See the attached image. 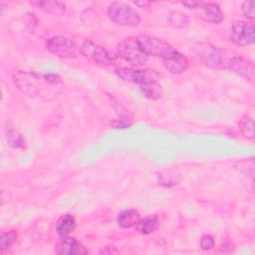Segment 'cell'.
Returning a JSON list of instances; mask_svg holds the SVG:
<instances>
[{"mask_svg": "<svg viewBox=\"0 0 255 255\" xmlns=\"http://www.w3.org/2000/svg\"><path fill=\"white\" fill-rule=\"evenodd\" d=\"M194 51L206 66L213 69H227L230 58L226 51L220 47L210 43H197L194 46Z\"/></svg>", "mask_w": 255, "mask_h": 255, "instance_id": "1", "label": "cell"}, {"mask_svg": "<svg viewBox=\"0 0 255 255\" xmlns=\"http://www.w3.org/2000/svg\"><path fill=\"white\" fill-rule=\"evenodd\" d=\"M108 15L114 23L120 26L134 27L140 21L138 12L123 2H112L108 6Z\"/></svg>", "mask_w": 255, "mask_h": 255, "instance_id": "2", "label": "cell"}, {"mask_svg": "<svg viewBox=\"0 0 255 255\" xmlns=\"http://www.w3.org/2000/svg\"><path fill=\"white\" fill-rule=\"evenodd\" d=\"M118 77L124 81L137 84L140 89L147 88L149 86L157 84L158 74L150 69H131V68H117L115 70Z\"/></svg>", "mask_w": 255, "mask_h": 255, "instance_id": "3", "label": "cell"}, {"mask_svg": "<svg viewBox=\"0 0 255 255\" xmlns=\"http://www.w3.org/2000/svg\"><path fill=\"white\" fill-rule=\"evenodd\" d=\"M117 53L120 58L131 66H141L147 62L148 58V56L144 54L138 47L136 39L132 37L123 39L118 44Z\"/></svg>", "mask_w": 255, "mask_h": 255, "instance_id": "4", "label": "cell"}, {"mask_svg": "<svg viewBox=\"0 0 255 255\" xmlns=\"http://www.w3.org/2000/svg\"><path fill=\"white\" fill-rule=\"evenodd\" d=\"M46 48L59 58H76L81 52V47L73 40L64 36H55L46 42Z\"/></svg>", "mask_w": 255, "mask_h": 255, "instance_id": "5", "label": "cell"}, {"mask_svg": "<svg viewBox=\"0 0 255 255\" xmlns=\"http://www.w3.org/2000/svg\"><path fill=\"white\" fill-rule=\"evenodd\" d=\"M81 53L97 64L115 65L117 58L106 48L92 40H86L81 46Z\"/></svg>", "mask_w": 255, "mask_h": 255, "instance_id": "6", "label": "cell"}, {"mask_svg": "<svg viewBox=\"0 0 255 255\" xmlns=\"http://www.w3.org/2000/svg\"><path fill=\"white\" fill-rule=\"evenodd\" d=\"M182 5L186 6L188 9L194 10L198 12L199 16L206 22L209 23H220L223 18V12L218 4L213 2H196V1H189V2H182Z\"/></svg>", "mask_w": 255, "mask_h": 255, "instance_id": "7", "label": "cell"}, {"mask_svg": "<svg viewBox=\"0 0 255 255\" xmlns=\"http://www.w3.org/2000/svg\"><path fill=\"white\" fill-rule=\"evenodd\" d=\"M136 42L140 50L147 56L151 55L162 58L173 50L171 45L164 40L149 35H140L136 38Z\"/></svg>", "mask_w": 255, "mask_h": 255, "instance_id": "8", "label": "cell"}, {"mask_svg": "<svg viewBox=\"0 0 255 255\" xmlns=\"http://www.w3.org/2000/svg\"><path fill=\"white\" fill-rule=\"evenodd\" d=\"M231 41L237 46H249L255 42L254 25L248 21H237L233 24L230 34Z\"/></svg>", "mask_w": 255, "mask_h": 255, "instance_id": "9", "label": "cell"}, {"mask_svg": "<svg viewBox=\"0 0 255 255\" xmlns=\"http://www.w3.org/2000/svg\"><path fill=\"white\" fill-rule=\"evenodd\" d=\"M164 68L171 74H181L188 67L186 57L176 50H172L162 57Z\"/></svg>", "mask_w": 255, "mask_h": 255, "instance_id": "10", "label": "cell"}, {"mask_svg": "<svg viewBox=\"0 0 255 255\" xmlns=\"http://www.w3.org/2000/svg\"><path fill=\"white\" fill-rule=\"evenodd\" d=\"M227 69L249 81L254 80V66L243 57H231L228 61Z\"/></svg>", "mask_w": 255, "mask_h": 255, "instance_id": "11", "label": "cell"}, {"mask_svg": "<svg viewBox=\"0 0 255 255\" xmlns=\"http://www.w3.org/2000/svg\"><path fill=\"white\" fill-rule=\"evenodd\" d=\"M55 251L59 255H82L88 253L85 247L77 239L67 236L63 237V239L57 243Z\"/></svg>", "mask_w": 255, "mask_h": 255, "instance_id": "12", "label": "cell"}, {"mask_svg": "<svg viewBox=\"0 0 255 255\" xmlns=\"http://www.w3.org/2000/svg\"><path fill=\"white\" fill-rule=\"evenodd\" d=\"M30 4L54 16H61L66 9L65 4L58 1H32Z\"/></svg>", "mask_w": 255, "mask_h": 255, "instance_id": "13", "label": "cell"}, {"mask_svg": "<svg viewBox=\"0 0 255 255\" xmlns=\"http://www.w3.org/2000/svg\"><path fill=\"white\" fill-rule=\"evenodd\" d=\"M75 229H76V220L70 214L62 215L56 222V231L62 237L68 236Z\"/></svg>", "mask_w": 255, "mask_h": 255, "instance_id": "14", "label": "cell"}, {"mask_svg": "<svg viewBox=\"0 0 255 255\" xmlns=\"http://www.w3.org/2000/svg\"><path fill=\"white\" fill-rule=\"evenodd\" d=\"M139 220V213L135 209H127L119 213L117 222L118 225L122 228H130L134 225Z\"/></svg>", "mask_w": 255, "mask_h": 255, "instance_id": "15", "label": "cell"}, {"mask_svg": "<svg viewBox=\"0 0 255 255\" xmlns=\"http://www.w3.org/2000/svg\"><path fill=\"white\" fill-rule=\"evenodd\" d=\"M159 219L156 216H146L136 223V230L141 234L153 233L159 227Z\"/></svg>", "mask_w": 255, "mask_h": 255, "instance_id": "16", "label": "cell"}, {"mask_svg": "<svg viewBox=\"0 0 255 255\" xmlns=\"http://www.w3.org/2000/svg\"><path fill=\"white\" fill-rule=\"evenodd\" d=\"M238 126L241 133L246 138L254 139V123H253V119L250 116L248 115L243 116L240 119Z\"/></svg>", "mask_w": 255, "mask_h": 255, "instance_id": "17", "label": "cell"}, {"mask_svg": "<svg viewBox=\"0 0 255 255\" xmlns=\"http://www.w3.org/2000/svg\"><path fill=\"white\" fill-rule=\"evenodd\" d=\"M17 238V232L16 230H9L1 235L0 238V249L1 252L4 253L6 250H8L16 241Z\"/></svg>", "mask_w": 255, "mask_h": 255, "instance_id": "18", "label": "cell"}, {"mask_svg": "<svg viewBox=\"0 0 255 255\" xmlns=\"http://www.w3.org/2000/svg\"><path fill=\"white\" fill-rule=\"evenodd\" d=\"M241 10L243 15L250 20H253L255 17V2L250 1H244L241 6Z\"/></svg>", "mask_w": 255, "mask_h": 255, "instance_id": "19", "label": "cell"}, {"mask_svg": "<svg viewBox=\"0 0 255 255\" xmlns=\"http://www.w3.org/2000/svg\"><path fill=\"white\" fill-rule=\"evenodd\" d=\"M200 247L202 250H210L214 247V239L210 234H203L200 238Z\"/></svg>", "mask_w": 255, "mask_h": 255, "instance_id": "20", "label": "cell"}, {"mask_svg": "<svg viewBox=\"0 0 255 255\" xmlns=\"http://www.w3.org/2000/svg\"><path fill=\"white\" fill-rule=\"evenodd\" d=\"M24 22H25L26 27H27L31 32H33V31L35 30V28H36V26H37V23H38L36 17H35L33 14H31V13H27V14L24 16Z\"/></svg>", "mask_w": 255, "mask_h": 255, "instance_id": "21", "label": "cell"}, {"mask_svg": "<svg viewBox=\"0 0 255 255\" xmlns=\"http://www.w3.org/2000/svg\"><path fill=\"white\" fill-rule=\"evenodd\" d=\"M130 122L128 121V119H119V120H115L111 123V126L114 128H128L130 126Z\"/></svg>", "mask_w": 255, "mask_h": 255, "instance_id": "22", "label": "cell"}, {"mask_svg": "<svg viewBox=\"0 0 255 255\" xmlns=\"http://www.w3.org/2000/svg\"><path fill=\"white\" fill-rule=\"evenodd\" d=\"M234 249H235V247L233 244H231L229 242H225V243L221 244L219 250L221 253H231L234 251Z\"/></svg>", "mask_w": 255, "mask_h": 255, "instance_id": "23", "label": "cell"}, {"mask_svg": "<svg viewBox=\"0 0 255 255\" xmlns=\"http://www.w3.org/2000/svg\"><path fill=\"white\" fill-rule=\"evenodd\" d=\"M101 254H112V253H118V251L114 248V247H111V246H107V247H104L101 251H100Z\"/></svg>", "mask_w": 255, "mask_h": 255, "instance_id": "24", "label": "cell"}, {"mask_svg": "<svg viewBox=\"0 0 255 255\" xmlns=\"http://www.w3.org/2000/svg\"><path fill=\"white\" fill-rule=\"evenodd\" d=\"M136 6H145V5H148V4H150V2L149 1H143V2H139V1H135V2H133Z\"/></svg>", "mask_w": 255, "mask_h": 255, "instance_id": "25", "label": "cell"}]
</instances>
